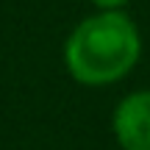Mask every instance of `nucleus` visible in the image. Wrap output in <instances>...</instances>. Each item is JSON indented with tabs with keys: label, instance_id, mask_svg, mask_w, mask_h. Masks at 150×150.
<instances>
[{
	"label": "nucleus",
	"instance_id": "nucleus-3",
	"mask_svg": "<svg viewBox=\"0 0 150 150\" xmlns=\"http://www.w3.org/2000/svg\"><path fill=\"white\" fill-rule=\"evenodd\" d=\"M89 3L95 6L97 11H120V8H125L131 0H89Z\"/></svg>",
	"mask_w": 150,
	"mask_h": 150
},
{
	"label": "nucleus",
	"instance_id": "nucleus-1",
	"mask_svg": "<svg viewBox=\"0 0 150 150\" xmlns=\"http://www.w3.org/2000/svg\"><path fill=\"white\" fill-rule=\"evenodd\" d=\"M70 78L81 86H111L142 59V33L125 8L95 11L67 33L61 50Z\"/></svg>",
	"mask_w": 150,
	"mask_h": 150
},
{
	"label": "nucleus",
	"instance_id": "nucleus-2",
	"mask_svg": "<svg viewBox=\"0 0 150 150\" xmlns=\"http://www.w3.org/2000/svg\"><path fill=\"white\" fill-rule=\"evenodd\" d=\"M111 131L122 150H150V89L131 92L114 106Z\"/></svg>",
	"mask_w": 150,
	"mask_h": 150
}]
</instances>
